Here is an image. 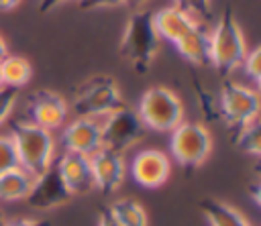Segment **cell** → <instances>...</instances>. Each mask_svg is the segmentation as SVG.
Instances as JSON below:
<instances>
[{
  "instance_id": "15",
  "label": "cell",
  "mask_w": 261,
  "mask_h": 226,
  "mask_svg": "<svg viewBox=\"0 0 261 226\" xmlns=\"http://www.w3.org/2000/svg\"><path fill=\"white\" fill-rule=\"evenodd\" d=\"M194 24L196 20L177 6H167V8L153 12V26H155L157 37L169 41L171 45L179 41L186 33H190Z\"/></svg>"
},
{
  "instance_id": "33",
  "label": "cell",
  "mask_w": 261,
  "mask_h": 226,
  "mask_svg": "<svg viewBox=\"0 0 261 226\" xmlns=\"http://www.w3.org/2000/svg\"><path fill=\"white\" fill-rule=\"evenodd\" d=\"M8 55V45H6V41H4V37L0 35V61L4 59Z\"/></svg>"
},
{
  "instance_id": "16",
  "label": "cell",
  "mask_w": 261,
  "mask_h": 226,
  "mask_svg": "<svg viewBox=\"0 0 261 226\" xmlns=\"http://www.w3.org/2000/svg\"><path fill=\"white\" fill-rule=\"evenodd\" d=\"M173 47L188 63L200 67L210 65V31H206L198 22L190 33H186L179 41H175Z\"/></svg>"
},
{
  "instance_id": "7",
  "label": "cell",
  "mask_w": 261,
  "mask_h": 226,
  "mask_svg": "<svg viewBox=\"0 0 261 226\" xmlns=\"http://www.w3.org/2000/svg\"><path fill=\"white\" fill-rule=\"evenodd\" d=\"M218 110H220V118H224V122L232 130H237L239 126L257 118L259 94L237 81H224L220 90Z\"/></svg>"
},
{
  "instance_id": "3",
  "label": "cell",
  "mask_w": 261,
  "mask_h": 226,
  "mask_svg": "<svg viewBox=\"0 0 261 226\" xmlns=\"http://www.w3.org/2000/svg\"><path fill=\"white\" fill-rule=\"evenodd\" d=\"M247 55V41L234 18L230 6L222 10L214 31L210 33V65L216 67L220 75L234 71Z\"/></svg>"
},
{
  "instance_id": "2",
  "label": "cell",
  "mask_w": 261,
  "mask_h": 226,
  "mask_svg": "<svg viewBox=\"0 0 261 226\" xmlns=\"http://www.w3.org/2000/svg\"><path fill=\"white\" fill-rule=\"evenodd\" d=\"M159 49V37L153 26V12L135 10L126 20L122 39H120V55L133 65L135 71L145 73L155 59Z\"/></svg>"
},
{
  "instance_id": "28",
  "label": "cell",
  "mask_w": 261,
  "mask_h": 226,
  "mask_svg": "<svg viewBox=\"0 0 261 226\" xmlns=\"http://www.w3.org/2000/svg\"><path fill=\"white\" fill-rule=\"evenodd\" d=\"M2 226H51V222L43 218H16L10 222H4Z\"/></svg>"
},
{
  "instance_id": "23",
  "label": "cell",
  "mask_w": 261,
  "mask_h": 226,
  "mask_svg": "<svg viewBox=\"0 0 261 226\" xmlns=\"http://www.w3.org/2000/svg\"><path fill=\"white\" fill-rule=\"evenodd\" d=\"M194 81V92L198 94V98H200V108L204 110V114H206V118L208 120H218L220 118V110H218V106L212 102V96H210V92L200 83V79H192Z\"/></svg>"
},
{
  "instance_id": "24",
  "label": "cell",
  "mask_w": 261,
  "mask_h": 226,
  "mask_svg": "<svg viewBox=\"0 0 261 226\" xmlns=\"http://www.w3.org/2000/svg\"><path fill=\"white\" fill-rule=\"evenodd\" d=\"M241 65H243V69H245V75H247L251 81H255V83L261 81V49H259V47L247 51V55H245V59H243Z\"/></svg>"
},
{
  "instance_id": "8",
  "label": "cell",
  "mask_w": 261,
  "mask_h": 226,
  "mask_svg": "<svg viewBox=\"0 0 261 226\" xmlns=\"http://www.w3.org/2000/svg\"><path fill=\"white\" fill-rule=\"evenodd\" d=\"M145 134V126L139 118V114L126 106L106 114L102 122V147L114 151V153H124L128 147L139 143Z\"/></svg>"
},
{
  "instance_id": "34",
  "label": "cell",
  "mask_w": 261,
  "mask_h": 226,
  "mask_svg": "<svg viewBox=\"0 0 261 226\" xmlns=\"http://www.w3.org/2000/svg\"><path fill=\"white\" fill-rule=\"evenodd\" d=\"M251 193H253V200H255V204H259V183H257V181L253 183V187H251Z\"/></svg>"
},
{
  "instance_id": "19",
  "label": "cell",
  "mask_w": 261,
  "mask_h": 226,
  "mask_svg": "<svg viewBox=\"0 0 261 226\" xmlns=\"http://www.w3.org/2000/svg\"><path fill=\"white\" fill-rule=\"evenodd\" d=\"M0 69H2V86L14 88V90H20L22 86H27L33 75L31 63L20 55H6L0 61Z\"/></svg>"
},
{
  "instance_id": "20",
  "label": "cell",
  "mask_w": 261,
  "mask_h": 226,
  "mask_svg": "<svg viewBox=\"0 0 261 226\" xmlns=\"http://www.w3.org/2000/svg\"><path fill=\"white\" fill-rule=\"evenodd\" d=\"M108 210L120 226H149V218H147L145 208L135 200L122 197V200L114 202Z\"/></svg>"
},
{
  "instance_id": "4",
  "label": "cell",
  "mask_w": 261,
  "mask_h": 226,
  "mask_svg": "<svg viewBox=\"0 0 261 226\" xmlns=\"http://www.w3.org/2000/svg\"><path fill=\"white\" fill-rule=\"evenodd\" d=\"M137 114L145 128L155 132H171L184 120V106L175 92L165 86H153L143 92Z\"/></svg>"
},
{
  "instance_id": "29",
  "label": "cell",
  "mask_w": 261,
  "mask_h": 226,
  "mask_svg": "<svg viewBox=\"0 0 261 226\" xmlns=\"http://www.w3.org/2000/svg\"><path fill=\"white\" fill-rule=\"evenodd\" d=\"M98 226H120V224L114 220V216L110 214L108 208H100V214H98Z\"/></svg>"
},
{
  "instance_id": "9",
  "label": "cell",
  "mask_w": 261,
  "mask_h": 226,
  "mask_svg": "<svg viewBox=\"0 0 261 226\" xmlns=\"http://www.w3.org/2000/svg\"><path fill=\"white\" fill-rule=\"evenodd\" d=\"M73 195L69 193V189L65 187L61 175H59V169H57V161H53L49 165L47 171H43L39 177H35V183L27 195V204L33 208V210H53V208H59L63 204H67Z\"/></svg>"
},
{
  "instance_id": "22",
  "label": "cell",
  "mask_w": 261,
  "mask_h": 226,
  "mask_svg": "<svg viewBox=\"0 0 261 226\" xmlns=\"http://www.w3.org/2000/svg\"><path fill=\"white\" fill-rule=\"evenodd\" d=\"M18 165V157H16V149L10 136H0V173L10 171Z\"/></svg>"
},
{
  "instance_id": "27",
  "label": "cell",
  "mask_w": 261,
  "mask_h": 226,
  "mask_svg": "<svg viewBox=\"0 0 261 226\" xmlns=\"http://www.w3.org/2000/svg\"><path fill=\"white\" fill-rule=\"evenodd\" d=\"M122 0H80L82 10H94V8H110V6H120Z\"/></svg>"
},
{
  "instance_id": "14",
  "label": "cell",
  "mask_w": 261,
  "mask_h": 226,
  "mask_svg": "<svg viewBox=\"0 0 261 226\" xmlns=\"http://www.w3.org/2000/svg\"><path fill=\"white\" fill-rule=\"evenodd\" d=\"M57 169H59V175L71 195H84L94 189L90 157L65 151L57 159Z\"/></svg>"
},
{
  "instance_id": "32",
  "label": "cell",
  "mask_w": 261,
  "mask_h": 226,
  "mask_svg": "<svg viewBox=\"0 0 261 226\" xmlns=\"http://www.w3.org/2000/svg\"><path fill=\"white\" fill-rule=\"evenodd\" d=\"M145 2H147V0H122V4H124V6H128L130 10H137V8H141Z\"/></svg>"
},
{
  "instance_id": "5",
  "label": "cell",
  "mask_w": 261,
  "mask_h": 226,
  "mask_svg": "<svg viewBox=\"0 0 261 226\" xmlns=\"http://www.w3.org/2000/svg\"><path fill=\"white\" fill-rule=\"evenodd\" d=\"M120 90L116 86V79L108 75H98L88 79L73 100V112L77 118H96L106 116L118 108H122Z\"/></svg>"
},
{
  "instance_id": "21",
  "label": "cell",
  "mask_w": 261,
  "mask_h": 226,
  "mask_svg": "<svg viewBox=\"0 0 261 226\" xmlns=\"http://www.w3.org/2000/svg\"><path fill=\"white\" fill-rule=\"evenodd\" d=\"M232 140L243 153L259 157L261 155V143H259V122H257V118L239 126L232 134Z\"/></svg>"
},
{
  "instance_id": "12",
  "label": "cell",
  "mask_w": 261,
  "mask_h": 226,
  "mask_svg": "<svg viewBox=\"0 0 261 226\" xmlns=\"http://www.w3.org/2000/svg\"><path fill=\"white\" fill-rule=\"evenodd\" d=\"M61 143L69 153L92 157L102 149V124L94 118H75L61 132Z\"/></svg>"
},
{
  "instance_id": "25",
  "label": "cell",
  "mask_w": 261,
  "mask_h": 226,
  "mask_svg": "<svg viewBox=\"0 0 261 226\" xmlns=\"http://www.w3.org/2000/svg\"><path fill=\"white\" fill-rule=\"evenodd\" d=\"M175 6L188 12L190 16L210 18L212 16V0H175Z\"/></svg>"
},
{
  "instance_id": "31",
  "label": "cell",
  "mask_w": 261,
  "mask_h": 226,
  "mask_svg": "<svg viewBox=\"0 0 261 226\" xmlns=\"http://www.w3.org/2000/svg\"><path fill=\"white\" fill-rule=\"evenodd\" d=\"M20 0H0V10H12L18 6Z\"/></svg>"
},
{
  "instance_id": "35",
  "label": "cell",
  "mask_w": 261,
  "mask_h": 226,
  "mask_svg": "<svg viewBox=\"0 0 261 226\" xmlns=\"http://www.w3.org/2000/svg\"><path fill=\"white\" fill-rule=\"evenodd\" d=\"M2 224H4V218H2V214H0V226H2Z\"/></svg>"
},
{
  "instance_id": "10",
  "label": "cell",
  "mask_w": 261,
  "mask_h": 226,
  "mask_svg": "<svg viewBox=\"0 0 261 226\" xmlns=\"http://www.w3.org/2000/svg\"><path fill=\"white\" fill-rule=\"evenodd\" d=\"M171 171L169 157L159 149H143L130 161V175L133 179L147 189L161 187Z\"/></svg>"
},
{
  "instance_id": "18",
  "label": "cell",
  "mask_w": 261,
  "mask_h": 226,
  "mask_svg": "<svg viewBox=\"0 0 261 226\" xmlns=\"http://www.w3.org/2000/svg\"><path fill=\"white\" fill-rule=\"evenodd\" d=\"M200 210H202L208 226H251L237 208H232L220 200H214V197L202 200Z\"/></svg>"
},
{
  "instance_id": "26",
  "label": "cell",
  "mask_w": 261,
  "mask_h": 226,
  "mask_svg": "<svg viewBox=\"0 0 261 226\" xmlns=\"http://www.w3.org/2000/svg\"><path fill=\"white\" fill-rule=\"evenodd\" d=\"M16 98H18V90L0 86V124L10 116V112L16 104Z\"/></svg>"
},
{
  "instance_id": "17",
  "label": "cell",
  "mask_w": 261,
  "mask_h": 226,
  "mask_svg": "<svg viewBox=\"0 0 261 226\" xmlns=\"http://www.w3.org/2000/svg\"><path fill=\"white\" fill-rule=\"evenodd\" d=\"M33 183H35V177L22 167L4 171V173H0V200L2 202L27 200Z\"/></svg>"
},
{
  "instance_id": "36",
  "label": "cell",
  "mask_w": 261,
  "mask_h": 226,
  "mask_svg": "<svg viewBox=\"0 0 261 226\" xmlns=\"http://www.w3.org/2000/svg\"><path fill=\"white\" fill-rule=\"evenodd\" d=\"M0 86H2V69H0Z\"/></svg>"
},
{
  "instance_id": "30",
  "label": "cell",
  "mask_w": 261,
  "mask_h": 226,
  "mask_svg": "<svg viewBox=\"0 0 261 226\" xmlns=\"http://www.w3.org/2000/svg\"><path fill=\"white\" fill-rule=\"evenodd\" d=\"M63 2H67V0H41V2H39V12H41V14H45V12H49V10L57 8V6H59V4H63Z\"/></svg>"
},
{
  "instance_id": "11",
  "label": "cell",
  "mask_w": 261,
  "mask_h": 226,
  "mask_svg": "<svg viewBox=\"0 0 261 226\" xmlns=\"http://www.w3.org/2000/svg\"><path fill=\"white\" fill-rule=\"evenodd\" d=\"M67 116V104L61 94L51 92V90H39L31 94L29 98V122L45 128V130H55L63 124Z\"/></svg>"
},
{
  "instance_id": "6",
  "label": "cell",
  "mask_w": 261,
  "mask_h": 226,
  "mask_svg": "<svg viewBox=\"0 0 261 226\" xmlns=\"http://www.w3.org/2000/svg\"><path fill=\"white\" fill-rule=\"evenodd\" d=\"M169 151L179 167L192 171L198 169L212 151V136L206 126L196 122H181L171 130Z\"/></svg>"
},
{
  "instance_id": "1",
  "label": "cell",
  "mask_w": 261,
  "mask_h": 226,
  "mask_svg": "<svg viewBox=\"0 0 261 226\" xmlns=\"http://www.w3.org/2000/svg\"><path fill=\"white\" fill-rule=\"evenodd\" d=\"M10 138L16 149L18 165L27 169L33 177H39L43 171L49 169V165L53 163V151H55V143L49 130L29 120H16L12 124Z\"/></svg>"
},
{
  "instance_id": "13",
  "label": "cell",
  "mask_w": 261,
  "mask_h": 226,
  "mask_svg": "<svg viewBox=\"0 0 261 226\" xmlns=\"http://www.w3.org/2000/svg\"><path fill=\"white\" fill-rule=\"evenodd\" d=\"M90 165H92L94 187H98L102 193H112L120 187L124 179V161L120 153L102 147L90 157Z\"/></svg>"
}]
</instances>
